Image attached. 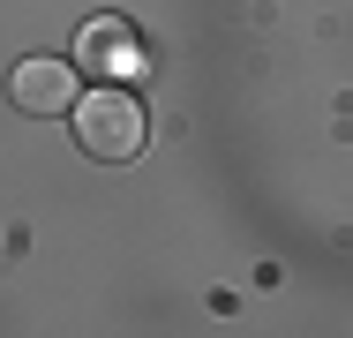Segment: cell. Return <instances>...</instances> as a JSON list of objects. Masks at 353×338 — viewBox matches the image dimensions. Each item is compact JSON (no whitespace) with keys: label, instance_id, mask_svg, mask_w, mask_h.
Segmentation results:
<instances>
[{"label":"cell","instance_id":"6da1fadb","mask_svg":"<svg viewBox=\"0 0 353 338\" xmlns=\"http://www.w3.org/2000/svg\"><path fill=\"white\" fill-rule=\"evenodd\" d=\"M75 121V143L90 150V158H105V166H128L143 150V98L128 83H98V90H83L68 106Z\"/></svg>","mask_w":353,"mask_h":338},{"label":"cell","instance_id":"7a4b0ae2","mask_svg":"<svg viewBox=\"0 0 353 338\" xmlns=\"http://www.w3.org/2000/svg\"><path fill=\"white\" fill-rule=\"evenodd\" d=\"M75 68H83L90 83H143L150 46H143L136 23H121V15H90L83 38H75Z\"/></svg>","mask_w":353,"mask_h":338},{"label":"cell","instance_id":"3957f363","mask_svg":"<svg viewBox=\"0 0 353 338\" xmlns=\"http://www.w3.org/2000/svg\"><path fill=\"white\" fill-rule=\"evenodd\" d=\"M8 90H15V106L38 113V121H61L75 98H83V90H75V68H61V61H23Z\"/></svg>","mask_w":353,"mask_h":338}]
</instances>
